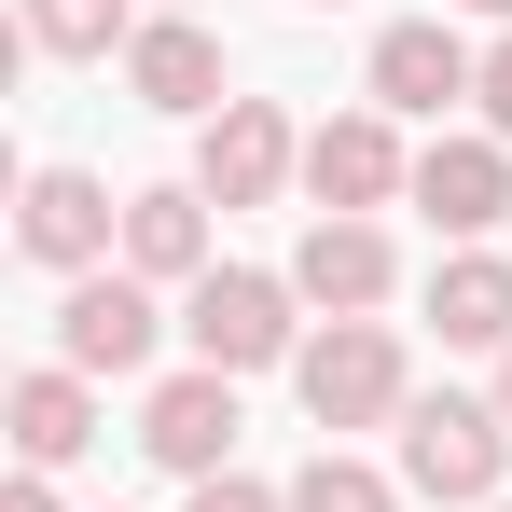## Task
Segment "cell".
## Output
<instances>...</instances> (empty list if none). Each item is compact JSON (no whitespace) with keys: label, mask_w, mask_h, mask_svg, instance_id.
<instances>
[{"label":"cell","mask_w":512,"mask_h":512,"mask_svg":"<svg viewBox=\"0 0 512 512\" xmlns=\"http://www.w3.org/2000/svg\"><path fill=\"white\" fill-rule=\"evenodd\" d=\"M153 333H167V319H153V291H139V277H111V263L70 277V305H56V360H70V374H139Z\"/></svg>","instance_id":"5"},{"label":"cell","mask_w":512,"mask_h":512,"mask_svg":"<svg viewBox=\"0 0 512 512\" xmlns=\"http://www.w3.org/2000/svg\"><path fill=\"white\" fill-rule=\"evenodd\" d=\"M125 263H139V277H208V194H194V180L125 194Z\"/></svg>","instance_id":"15"},{"label":"cell","mask_w":512,"mask_h":512,"mask_svg":"<svg viewBox=\"0 0 512 512\" xmlns=\"http://www.w3.org/2000/svg\"><path fill=\"white\" fill-rule=\"evenodd\" d=\"M97 443V388L70 374V360H42V374H14V457L28 471H70Z\"/></svg>","instance_id":"13"},{"label":"cell","mask_w":512,"mask_h":512,"mask_svg":"<svg viewBox=\"0 0 512 512\" xmlns=\"http://www.w3.org/2000/svg\"><path fill=\"white\" fill-rule=\"evenodd\" d=\"M388 236L374 222H305V250H291V291L305 305H333V319H360V305H388Z\"/></svg>","instance_id":"12"},{"label":"cell","mask_w":512,"mask_h":512,"mask_svg":"<svg viewBox=\"0 0 512 512\" xmlns=\"http://www.w3.org/2000/svg\"><path fill=\"white\" fill-rule=\"evenodd\" d=\"M499 416H512V360H499Z\"/></svg>","instance_id":"22"},{"label":"cell","mask_w":512,"mask_h":512,"mask_svg":"<svg viewBox=\"0 0 512 512\" xmlns=\"http://www.w3.org/2000/svg\"><path fill=\"white\" fill-rule=\"evenodd\" d=\"M471 14H499V28H512V0H471Z\"/></svg>","instance_id":"21"},{"label":"cell","mask_w":512,"mask_h":512,"mask_svg":"<svg viewBox=\"0 0 512 512\" xmlns=\"http://www.w3.org/2000/svg\"><path fill=\"white\" fill-rule=\"evenodd\" d=\"M471 84H485V56H471L443 14H402V28L374 42V111H457Z\"/></svg>","instance_id":"9"},{"label":"cell","mask_w":512,"mask_h":512,"mask_svg":"<svg viewBox=\"0 0 512 512\" xmlns=\"http://www.w3.org/2000/svg\"><path fill=\"white\" fill-rule=\"evenodd\" d=\"M291 277H250V263H208L194 277V305H180V333H194V360L208 374H263V360H305L291 346Z\"/></svg>","instance_id":"2"},{"label":"cell","mask_w":512,"mask_h":512,"mask_svg":"<svg viewBox=\"0 0 512 512\" xmlns=\"http://www.w3.org/2000/svg\"><path fill=\"white\" fill-rule=\"evenodd\" d=\"M139 443H153V471H180V485H208L222 457H236V374H167L153 388V416H139Z\"/></svg>","instance_id":"7"},{"label":"cell","mask_w":512,"mask_h":512,"mask_svg":"<svg viewBox=\"0 0 512 512\" xmlns=\"http://www.w3.org/2000/svg\"><path fill=\"white\" fill-rule=\"evenodd\" d=\"M499 471H512V416L499 402H402V485L416 499H457V512H499Z\"/></svg>","instance_id":"1"},{"label":"cell","mask_w":512,"mask_h":512,"mask_svg":"<svg viewBox=\"0 0 512 512\" xmlns=\"http://www.w3.org/2000/svg\"><path fill=\"white\" fill-rule=\"evenodd\" d=\"M416 208L443 222V236H499L512 222V153L499 139H429L416 153Z\"/></svg>","instance_id":"11"},{"label":"cell","mask_w":512,"mask_h":512,"mask_svg":"<svg viewBox=\"0 0 512 512\" xmlns=\"http://www.w3.org/2000/svg\"><path fill=\"white\" fill-rule=\"evenodd\" d=\"M291 167H305L291 111H277V97H236V111L208 125V153H194V194H208V208H263Z\"/></svg>","instance_id":"6"},{"label":"cell","mask_w":512,"mask_h":512,"mask_svg":"<svg viewBox=\"0 0 512 512\" xmlns=\"http://www.w3.org/2000/svg\"><path fill=\"white\" fill-rule=\"evenodd\" d=\"M429 333H443V346H485V360H512V263H499V250H457L443 277H429Z\"/></svg>","instance_id":"14"},{"label":"cell","mask_w":512,"mask_h":512,"mask_svg":"<svg viewBox=\"0 0 512 512\" xmlns=\"http://www.w3.org/2000/svg\"><path fill=\"white\" fill-rule=\"evenodd\" d=\"M291 512H402V485H388V471H360V457H333V443H319V457L291 471Z\"/></svg>","instance_id":"16"},{"label":"cell","mask_w":512,"mask_h":512,"mask_svg":"<svg viewBox=\"0 0 512 512\" xmlns=\"http://www.w3.org/2000/svg\"><path fill=\"white\" fill-rule=\"evenodd\" d=\"M0 512H56V485H42V471H28V485H14V499H0Z\"/></svg>","instance_id":"20"},{"label":"cell","mask_w":512,"mask_h":512,"mask_svg":"<svg viewBox=\"0 0 512 512\" xmlns=\"http://www.w3.org/2000/svg\"><path fill=\"white\" fill-rule=\"evenodd\" d=\"M194 512H291V499H263L250 471H208V485H194Z\"/></svg>","instance_id":"18"},{"label":"cell","mask_w":512,"mask_h":512,"mask_svg":"<svg viewBox=\"0 0 512 512\" xmlns=\"http://www.w3.org/2000/svg\"><path fill=\"white\" fill-rule=\"evenodd\" d=\"M471 97H485V139H512V42L485 56V84H471Z\"/></svg>","instance_id":"19"},{"label":"cell","mask_w":512,"mask_h":512,"mask_svg":"<svg viewBox=\"0 0 512 512\" xmlns=\"http://www.w3.org/2000/svg\"><path fill=\"white\" fill-rule=\"evenodd\" d=\"M125 84H139V111H194V125L236 111V97H222V42H208L194 14H153V28L125 42Z\"/></svg>","instance_id":"8"},{"label":"cell","mask_w":512,"mask_h":512,"mask_svg":"<svg viewBox=\"0 0 512 512\" xmlns=\"http://www.w3.org/2000/svg\"><path fill=\"white\" fill-rule=\"evenodd\" d=\"M111 222H125V208H111L84 167H42V180H28V208H14L28 263H56V277H97V263H111Z\"/></svg>","instance_id":"10"},{"label":"cell","mask_w":512,"mask_h":512,"mask_svg":"<svg viewBox=\"0 0 512 512\" xmlns=\"http://www.w3.org/2000/svg\"><path fill=\"white\" fill-rule=\"evenodd\" d=\"M305 194H319V222H374L388 194H416V153L388 139V111H333L305 139Z\"/></svg>","instance_id":"4"},{"label":"cell","mask_w":512,"mask_h":512,"mask_svg":"<svg viewBox=\"0 0 512 512\" xmlns=\"http://www.w3.org/2000/svg\"><path fill=\"white\" fill-rule=\"evenodd\" d=\"M499 512H512V499H499Z\"/></svg>","instance_id":"23"},{"label":"cell","mask_w":512,"mask_h":512,"mask_svg":"<svg viewBox=\"0 0 512 512\" xmlns=\"http://www.w3.org/2000/svg\"><path fill=\"white\" fill-rule=\"evenodd\" d=\"M28 42H42V56H111V42H139V28H125V0H28Z\"/></svg>","instance_id":"17"},{"label":"cell","mask_w":512,"mask_h":512,"mask_svg":"<svg viewBox=\"0 0 512 512\" xmlns=\"http://www.w3.org/2000/svg\"><path fill=\"white\" fill-rule=\"evenodd\" d=\"M291 388H305V416H319V429H374V416L416 402V388H402V346L374 333V319H333V333L291 360Z\"/></svg>","instance_id":"3"}]
</instances>
